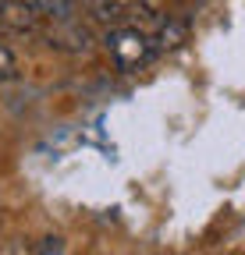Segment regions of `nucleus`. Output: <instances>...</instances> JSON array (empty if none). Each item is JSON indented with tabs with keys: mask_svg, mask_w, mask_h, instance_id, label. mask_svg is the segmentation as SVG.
<instances>
[{
	"mask_svg": "<svg viewBox=\"0 0 245 255\" xmlns=\"http://www.w3.org/2000/svg\"><path fill=\"white\" fill-rule=\"evenodd\" d=\"M46 43L53 50H64V53H89L96 39H93V32H89V25H82L75 18H60L46 32Z\"/></svg>",
	"mask_w": 245,
	"mask_h": 255,
	"instance_id": "obj_1",
	"label": "nucleus"
},
{
	"mask_svg": "<svg viewBox=\"0 0 245 255\" xmlns=\"http://www.w3.org/2000/svg\"><path fill=\"white\" fill-rule=\"evenodd\" d=\"M18 75V64H14V53L7 46H0V82H7Z\"/></svg>",
	"mask_w": 245,
	"mask_h": 255,
	"instance_id": "obj_7",
	"label": "nucleus"
},
{
	"mask_svg": "<svg viewBox=\"0 0 245 255\" xmlns=\"http://www.w3.org/2000/svg\"><path fill=\"white\" fill-rule=\"evenodd\" d=\"M28 4H36L39 14H46V18H53V21L71 18V11H75V0H28Z\"/></svg>",
	"mask_w": 245,
	"mask_h": 255,
	"instance_id": "obj_5",
	"label": "nucleus"
},
{
	"mask_svg": "<svg viewBox=\"0 0 245 255\" xmlns=\"http://www.w3.org/2000/svg\"><path fill=\"white\" fill-rule=\"evenodd\" d=\"M36 252H64V238L50 234V238H43V241L36 245Z\"/></svg>",
	"mask_w": 245,
	"mask_h": 255,
	"instance_id": "obj_9",
	"label": "nucleus"
},
{
	"mask_svg": "<svg viewBox=\"0 0 245 255\" xmlns=\"http://www.w3.org/2000/svg\"><path fill=\"white\" fill-rule=\"evenodd\" d=\"M0 4H4V0H0Z\"/></svg>",
	"mask_w": 245,
	"mask_h": 255,
	"instance_id": "obj_10",
	"label": "nucleus"
},
{
	"mask_svg": "<svg viewBox=\"0 0 245 255\" xmlns=\"http://www.w3.org/2000/svg\"><path fill=\"white\" fill-rule=\"evenodd\" d=\"M107 46H110V53L121 68H135V64H142L149 57V43L135 28H117L114 36H107Z\"/></svg>",
	"mask_w": 245,
	"mask_h": 255,
	"instance_id": "obj_2",
	"label": "nucleus"
},
{
	"mask_svg": "<svg viewBox=\"0 0 245 255\" xmlns=\"http://www.w3.org/2000/svg\"><path fill=\"white\" fill-rule=\"evenodd\" d=\"M157 50H178V46H185L189 43V25L185 21H178V18H164L157 25Z\"/></svg>",
	"mask_w": 245,
	"mask_h": 255,
	"instance_id": "obj_4",
	"label": "nucleus"
},
{
	"mask_svg": "<svg viewBox=\"0 0 245 255\" xmlns=\"http://www.w3.org/2000/svg\"><path fill=\"white\" fill-rule=\"evenodd\" d=\"M0 25H7L11 32H36L39 7L28 4V0H4L0 4Z\"/></svg>",
	"mask_w": 245,
	"mask_h": 255,
	"instance_id": "obj_3",
	"label": "nucleus"
},
{
	"mask_svg": "<svg viewBox=\"0 0 245 255\" xmlns=\"http://www.w3.org/2000/svg\"><path fill=\"white\" fill-rule=\"evenodd\" d=\"M89 14L96 21H121V4L117 0H89Z\"/></svg>",
	"mask_w": 245,
	"mask_h": 255,
	"instance_id": "obj_6",
	"label": "nucleus"
},
{
	"mask_svg": "<svg viewBox=\"0 0 245 255\" xmlns=\"http://www.w3.org/2000/svg\"><path fill=\"white\" fill-rule=\"evenodd\" d=\"M121 7H132V11H160L164 0H117Z\"/></svg>",
	"mask_w": 245,
	"mask_h": 255,
	"instance_id": "obj_8",
	"label": "nucleus"
}]
</instances>
